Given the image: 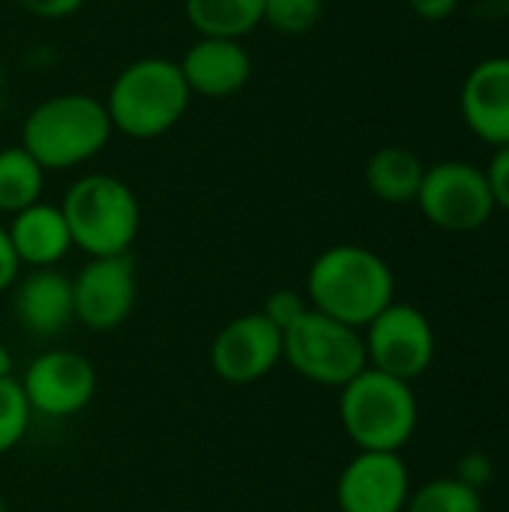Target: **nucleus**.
<instances>
[{"instance_id":"bb28decb","label":"nucleus","mask_w":509,"mask_h":512,"mask_svg":"<svg viewBox=\"0 0 509 512\" xmlns=\"http://www.w3.org/2000/svg\"><path fill=\"white\" fill-rule=\"evenodd\" d=\"M21 276V264L15 258V249L9 243L6 225H0V294L9 291L15 285V279Z\"/></svg>"},{"instance_id":"f8f14e48","label":"nucleus","mask_w":509,"mask_h":512,"mask_svg":"<svg viewBox=\"0 0 509 512\" xmlns=\"http://www.w3.org/2000/svg\"><path fill=\"white\" fill-rule=\"evenodd\" d=\"M411 498V474L399 453L357 450L336 483L342 512H405Z\"/></svg>"},{"instance_id":"2eb2a0df","label":"nucleus","mask_w":509,"mask_h":512,"mask_svg":"<svg viewBox=\"0 0 509 512\" xmlns=\"http://www.w3.org/2000/svg\"><path fill=\"white\" fill-rule=\"evenodd\" d=\"M177 63L189 93L204 99H228L252 78V57L240 39L198 36V42Z\"/></svg>"},{"instance_id":"c85d7f7f","label":"nucleus","mask_w":509,"mask_h":512,"mask_svg":"<svg viewBox=\"0 0 509 512\" xmlns=\"http://www.w3.org/2000/svg\"><path fill=\"white\" fill-rule=\"evenodd\" d=\"M15 369V360H12V351L0 342V378H9Z\"/></svg>"},{"instance_id":"412c9836","label":"nucleus","mask_w":509,"mask_h":512,"mask_svg":"<svg viewBox=\"0 0 509 512\" xmlns=\"http://www.w3.org/2000/svg\"><path fill=\"white\" fill-rule=\"evenodd\" d=\"M30 420H33V411H30L21 381L15 375L0 378V456L15 450L24 441Z\"/></svg>"},{"instance_id":"f257e3e1","label":"nucleus","mask_w":509,"mask_h":512,"mask_svg":"<svg viewBox=\"0 0 509 512\" xmlns=\"http://www.w3.org/2000/svg\"><path fill=\"white\" fill-rule=\"evenodd\" d=\"M306 300L312 309L363 330L396 300L390 264L357 243L324 249L306 273Z\"/></svg>"},{"instance_id":"f3484780","label":"nucleus","mask_w":509,"mask_h":512,"mask_svg":"<svg viewBox=\"0 0 509 512\" xmlns=\"http://www.w3.org/2000/svg\"><path fill=\"white\" fill-rule=\"evenodd\" d=\"M426 165L408 147H381L366 162V186L384 204L417 201Z\"/></svg>"},{"instance_id":"1a4fd4ad","label":"nucleus","mask_w":509,"mask_h":512,"mask_svg":"<svg viewBox=\"0 0 509 512\" xmlns=\"http://www.w3.org/2000/svg\"><path fill=\"white\" fill-rule=\"evenodd\" d=\"M18 381L24 387L30 411L54 420L81 414L99 390L96 366L84 354L69 348L42 351L30 360Z\"/></svg>"},{"instance_id":"7ed1b4c3","label":"nucleus","mask_w":509,"mask_h":512,"mask_svg":"<svg viewBox=\"0 0 509 512\" xmlns=\"http://www.w3.org/2000/svg\"><path fill=\"white\" fill-rule=\"evenodd\" d=\"M105 102L90 93H57L42 99L21 126V147L45 171H69L99 156L111 138Z\"/></svg>"},{"instance_id":"c756f323","label":"nucleus","mask_w":509,"mask_h":512,"mask_svg":"<svg viewBox=\"0 0 509 512\" xmlns=\"http://www.w3.org/2000/svg\"><path fill=\"white\" fill-rule=\"evenodd\" d=\"M0 512H6V498H3V492H0Z\"/></svg>"},{"instance_id":"aec40b11","label":"nucleus","mask_w":509,"mask_h":512,"mask_svg":"<svg viewBox=\"0 0 509 512\" xmlns=\"http://www.w3.org/2000/svg\"><path fill=\"white\" fill-rule=\"evenodd\" d=\"M405 512H483V498L459 477H441L414 489Z\"/></svg>"},{"instance_id":"a211bd4d","label":"nucleus","mask_w":509,"mask_h":512,"mask_svg":"<svg viewBox=\"0 0 509 512\" xmlns=\"http://www.w3.org/2000/svg\"><path fill=\"white\" fill-rule=\"evenodd\" d=\"M189 27L198 36L240 39L264 24V0H183Z\"/></svg>"},{"instance_id":"423d86ee","label":"nucleus","mask_w":509,"mask_h":512,"mask_svg":"<svg viewBox=\"0 0 509 512\" xmlns=\"http://www.w3.org/2000/svg\"><path fill=\"white\" fill-rule=\"evenodd\" d=\"M282 360L300 378L336 390H342L369 366L363 330L342 324L312 306L282 333Z\"/></svg>"},{"instance_id":"cd10ccee","label":"nucleus","mask_w":509,"mask_h":512,"mask_svg":"<svg viewBox=\"0 0 509 512\" xmlns=\"http://www.w3.org/2000/svg\"><path fill=\"white\" fill-rule=\"evenodd\" d=\"M408 6L420 21H447L456 12L459 0H408Z\"/></svg>"},{"instance_id":"393cba45","label":"nucleus","mask_w":509,"mask_h":512,"mask_svg":"<svg viewBox=\"0 0 509 512\" xmlns=\"http://www.w3.org/2000/svg\"><path fill=\"white\" fill-rule=\"evenodd\" d=\"M87 0H18V6L24 12H30L33 18H42V21H60V18H69L75 15Z\"/></svg>"},{"instance_id":"5701e85b","label":"nucleus","mask_w":509,"mask_h":512,"mask_svg":"<svg viewBox=\"0 0 509 512\" xmlns=\"http://www.w3.org/2000/svg\"><path fill=\"white\" fill-rule=\"evenodd\" d=\"M261 312H264L267 321H273V324L285 333L297 318H303V315L309 312V300H306V294H300V291L279 288V291H273V294L267 297V303H264Z\"/></svg>"},{"instance_id":"dca6fc26","label":"nucleus","mask_w":509,"mask_h":512,"mask_svg":"<svg viewBox=\"0 0 509 512\" xmlns=\"http://www.w3.org/2000/svg\"><path fill=\"white\" fill-rule=\"evenodd\" d=\"M6 234L18 264L27 270L57 267L69 255V249H75L60 204H45V201L30 204L27 210L12 216Z\"/></svg>"},{"instance_id":"9b49d317","label":"nucleus","mask_w":509,"mask_h":512,"mask_svg":"<svg viewBox=\"0 0 509 512\" xmlns=\"http://www.w3.org/2000/svg\"><path fill=\"white\" fill-rule=\"evenodd\" d=\"M282 363V330L264 312L231 318L210 345V369L225 384H255Z\"/></svg>"},{"instance_id":"ddd939ff","label":"nucleus","mask_w":509,"mask_h":512,"mask_svg":"<svg viewBox=\"0 0 509 512\" xmlns=\"http://www.w3.org/2000/svg\"><path fill=\"white\" fill-rule=\"evenodd\" d=\"M459 111L483 144H509V57H486L465 75Z\"/></svg>"},{"instance_id":"b1692460","label":"nucleus","mask_w":509,"mask_h":512,"mask_svg":"<svg viewBox=\"0 0 509 512\" xmlns=\"http://www.w3.org/2000/svg\"><path fill=\"white\" fill-rule=\"evenodd\" d=\"M483 174L489 180L495 207H501V210L509 213V144L495 147V156L489 159V165L483 168Z\"/></svg>"},{"instance_id":"0eeeda50","label":"nucleus","mask_w":509,"mask_h":512,"mask_svg":"<svg viewBox=\"0 0 509 512\" xmlns=\"http://www.w3.org/2000/svg\"><path fill=\"white\" fill-rule=\"evenodd\" d=\"M417 204L435 228L453 234L477 231L495 213V198L483 168L459 159H447L426 168Z\"/></svg>"},{"instance_id":"a878e982","label":"nucleus","mask_w":509,"mask_h":512,"mask_svg":"<svg viewBox=\"0 0 509 512\" xmlns=\"http://www.w3.org/2000/svg\"><path fill=\"white\" fill-rule=\"evenodd\" d=\"M465 486H471V489H483L492 477H495V468H492V459L489 456H483V453H471V456H465L462 462H459V474H456Z\"/></svg>"},{"instance_id":"39448f33","label":"nucleus","mask_w":509,"mask_h":512,"mask_svg":"<svg viewBox=\"0 0 509 512\" xmlns=\"http://www.w3.org/2000/svg\"><path fill=\"white\" fill-rule=\"evenodd\" d=\"M339 420L357 450L399 453L417 432L420 408L408 381L366 366L339 390Z\"/></svg>"},{"instance_id":"20e7f679","label":"nucleus","mask_w":509,"mask_h":512,"mask_svg":"<svg viewBox=\"0 0 509 512\" xmlns=\"http://www.w3.org/2000/svg\"><path fill=\"white\" fill-rule=\"evenodd\" d=\"M60 210L72 246L90 258L126 255L141 231V204L132 186L114 174L78 177L66 189Z\"/></svg>"},{"instance_id":"4be33fe9","label":"nucleus","mask_w":509,"mask_h":512,"mask_svg":"<svg viewBox=\"0 0 509 512\" xmlns=\"http://www.w3.org/2000/svg\"><path fill=\"white\" fill-rule=\"evenodd\" d=\"M324 12V0H264V24L285 36L309 33Z\"/></svg>"},{"instance_id":"6e6552de","label":"nucleus","mask_w":509,"mask_h":512,"mask_svg":"<svg viewBox=\"0 0 509 512\" xmlns=\"http://www.w3.org/2000/svg\"><path fill=\"white\" fill-rule=\"evenodd\" d=\"M369 369L399 381L420 378L435 360V330L429 318L411 303H390L363 327Z\"/></svg>"},{"instance_id":"4468645a","label":"nucleus","mask_w":509,"mask_h":512,"mask_svg":"<svg viewBox=\"0 0 509 512\" xmlns=\"http://www.w3.org/2000/svg\"><path fill=\"white\" fill-rule=\"evenodd\" d=\"M12 312L15 321L39 336L51 339L60 336L75 321V303H72V279L60 273L57 267L27 270L12 285Z\"/></svg>"},{"instance_id":"f03ea898","label":"nucleus","mask_w":509,"mask_h":512,"mask_svg":"<svg viewBox=\"0 0 509 512\" xmlns=\"http://www.w3.org/2000/svg\"><path fill=\"white\" fill-rule=\"evenodd\" d=\"M102 102L114 132L150 141L183 120L192 93L177 60L141 57L117 72Z\"/></svg>"},{"instance_id":"9d476101","label":"nucleus","mask_w":509,"mask_h":512,"mask_svg":"<svg viewBox=\"0 0 509 512\" xmlns=\"http://www.w3.org/2000/svg\"><path fill=\"white\" fill-rule=\"evenodd\" d=\"M138 300L135 261L126 255L90 258L72 279L75 321L93 333L123 327Z\"/></svg>"},{"instance_id":"6ab92c4d","label":"nucleus","mask_w":509,"mask_h":512,"mask_svg":"<svg viewBox=\"0 0 509 512\" xmlns=\"http://www.w3.org/2000/svg\"><path fill=\"white\" fill-rule=\"evenodd\" d=\"M45 168L21 147H3L0 150V213L15 216L27 210L30 204L42 201L45 186Z\"/></svg>"}]
</instances>
